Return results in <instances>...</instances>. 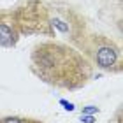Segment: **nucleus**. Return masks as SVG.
Returning a JSON list of instances; mask_svg holds the SVG:
<instances>
[{
    "mask_svg": "<svg viewBox=\"0 0 123 123\" xmlns=\"http://www.w3.org/2000/svg\"><path fill=\"white\" fill-rule=\"evenodd\" d=\"M30 70L56 90L74 92L93 77V65L72 44L58 41L39 42L30 55Z\"/></svg>",
    "mask_w": 123,
    "mask_h": 123,
    "instance_id": "obj_1",
    "label": "nucleus"
},
{
    "mask_svg": "<svg viewBox=\"0 0 123 123\" xmlns=\"http://www.w3.org/2000/svg\"><path fill=\"white\" fill-rule=\"evenodd\" d=\"M76 48L86 56L93 69L120 74L123 70V53L120 44L104 33H85Z\"/></svg>",
    "mask_w": 123,
    "mask_h": 123,
    "instance_id": "obj_2",
    "label": "nucleus"
},
{
    "mask_svg": "<svg viewBox=\"0 0 123 123\" xmlns=\"http://www.w3.org/2000/svg\"><path fill=\"white\" fill-rule=\"evenodd\" d=\"M42 12H44V25L48 30V37L62 35L72 46H76L88 32L85 18L70 7L44 2Z\"/></svg>",
    "mask_w": 123,
    "mask_h": 123,
    "instance_id": "obj_3",
    "label": "nucleus"
},
{
    "mask_svg": "<svg viewBox=\"0 0 123 123\" xmlns=\"http://www.w3.org/2000/svg\"><path fill=\"white\" fill-rule=\"evenodd\" d=\"M21 37L14 11H0V46L14 48Z\"/></svg>",
    "mask_w": 123,
    "mask_h": 123,
    "instance_id": "obj_4",
    "label": "nucleus"
},
{
    "mask_svg": "<svg viewBox=\"0 0 123 123\" xmlns=\"http://www.w3.org/2000/svg\"><path fill=\"white\" fill-rule=\"evenodd\" d=\"M0 123H42V121L26 118V116H4V118H0Z\"/></svg>",
    "mask_w": 123,
    "mask_h": 123,
    "instance_id": "obj_5",
    "label": "nucleus"
},
{
    "mask_svg": "<svg viewBox=\"0 0 123 123\" xmlns=\"http://www.w3.org/2000/svg\"><path fill=\"white\" fill-rule=\"evenodd\" d=\"M93 113H98V109L95 107V105H86V107L83 109V114H93Z\"/></svg>",
    "mask_w": 123,
    "mask_h": 123,
    "instance_id": "obj_6",
    "label": "nucleus"
},
{
    "mask_svg": "<svg viewBox=\"0 0 123 123\" xmlns=\"http://www.w3.org/2000/svg\"><path fill=\"white\" fill-rule=\"evenodd\" d=\"M81 121H83V123H93V121H95V116H88V114H83V116H81Z\"/></svg>",
    "mask_w": 123,
    "mask_h": 123,
    "instance_id": "obj_7",
    "label": "nucleus"
},
{
    "mask_svg": "<svg viewBox=\"0 0 123 123\" xmlns=\"http://www.w3.org/2000/svg\"><path fill=\"white\" fill-rule=\"evenodd\" d=\"M60 104H62V105H65V109H67V111H74V104L67 102V100H60Z\"/></svg>",
    "mask_w": 123,
    "mask_h": 123,
    "instance_id": "obj_8",
    "label": "nucleus"
},
{
    "mask_svg": "<svg viewBox=\"0 0 123 123\" xmlns=\"http://www.w3.org/2000/svg\"><path fill=\"white\" fill-rule=\"evenodd\" d=\"M118 123H121V121H120V114H118Z\"/></svg>",
    "mask_w": 123,
    "mask_h": 123,
    "instance_id": "obj_9",
    "label": "nucleus"
}]
</instances>
